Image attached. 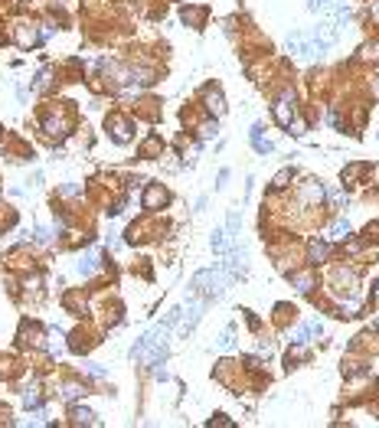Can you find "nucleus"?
Returning <instances> with one entry per match:
<instances>
[{
  "mask_svg": "<svg viewBox=\"0 0 379 428\" xmlns=\"http://www.w3.org/2000/svg\"><path fill=\"white\" fill-rule=\"evenodd\" d=\"M226 275L223 271H200L196 278H193V288H200V291H206L209 298H216V294H223L226 291Z\"/></svg>",
  "mask_w": 379,
  "mask_h": 428,
  "instance_id": "nucleus-1",
  "label": "nucleus"
},
{
  "mask_svg": "<svg viewBox=\"0 0 379 428\" xmlns=\"http://www.w3.org/2000/svg\"><path fill=\"white\" fill-rule=\"evenodd\" d=\"M291 118H294V92L291 88H285L275 105V121L278 124H291Z\"/></svg>",
  "mask_w": 379,
  "mask_h": 428,
  "instance_id": "nucleus-2",
  "label": "nucleus"
},
{
  "mask_svg": "<svg viewBox=\"0 0 379 428\" xmlns=\"http://www.w3.org/2000/svg\"><path fill=\"white\" fill-rule=\"evenodd\" d=\"M324 196H327V190H324L321 180H304V186H301V203L314 206V203H321Z\"/></svg>",
  "mask_w": 379,
  "mask_h": 428,
  "instance_id": "nucleus-3",
  "label": "nucleus"
},
{
  "mask_svg": "<svg viewBox=\"0 0 379 428\" xmlns=\"http://www.w3.org/2000/svg\"><path fill=\"white\" fill-rule=\"evenodd\" d=\"M321 334H324L321 320H307V324H301L294 334H291V340H294V343H307L311 337H321Z\"/></svg>",
  "mask_w": 379,
  "mask_h": 428,
  "instance_id": "nucleus-4",
  "label": "nucleus"
},
{
  "mask_svg": "<svg viewBox=\"0 0 379 428\" xmlns=\"http://www.w3.org/2000/svg\"><path fill=\"white\" fill-rule=\"evenodd\" d=\"M167 200H170V193H167L164 186H147V193H144V209H161V206H167Z\"/></svg>",
  "mask_w": 379,
  "mask_h": 428,
  "instance_id": "nucleus-5",
  "label": "nucleus"
},
{
  "mask_svg": "<svg viewBox=\"0 0 379 428\" xmlns=\"http://www.w3.org/2000/svg\"><path fill=\"white\" fill-rule=\"evenodd\" d=\"M108 128L114 131V141H118V144H125V141H131V121H128V118L114 114V118H108Z\"/></svg>",
  "mask_w": 379,
  "mask_h": 428,
  "instance_id": "nucleus-6",
  "label": "nucleus"
},
{
  "mask_svg": "<svg viewBox=\"0 0 379 428\" xmlns=\"http://www.w3.org/2000/svg\"><path fill=\"white\" fill-rule=\"evenodd\" d=\"M327 255H330V245H327V242H321V239H314V242L307 245V258H311L314 265L327 262Z\"/></svg>",
  "mask_w": 379,
  "mask_h": 428,
  "instance_id": "nucleus-7",
  "label": "nucleus"
},
{
  "mask_svg": "<svg viewBox=\"0 0 379 428\" xmlns=\"http://www.w3.org/2000/svg\"><path fill=\"white\" fill-rule=\"evenodd\" d=\"M206 108L213 114H223L226 111V102H223V92L219 88H206Z\"/></svg>",
  "mask_w": 379,
  "mask_h": 428,
  "instance_id": "nucleus-8",
  "label": "nucleus"
},
{
  "mask_svg": "<svg viewBox=\"0 0 379 428\" xmlns=\"http://www.w3.org/2000/svg\"><path fill=\"white\" fill-rule=\"evenodd\" d=\"M291 284H294L301 294H307V291H314V275L311 271H294L291 275Z\"/></svg>",
  "mask_w": 379,
  "mask_h": 428,
  "instance_id": "nucleus-9",
  "label": "nucleus"
},
{
  "mask_svg": "<svg viewBox=\"0 0 379 428\" xmlns=\"http://www.w3.org/2000/svg\"><path fill=\"white\" fill-rule=\"evenodd\" d=\"M43 128H46V134H52V138H63V134H66V121L56 118V114L43 118Z\"/></svg>",
  "mask_w": 379,
  "mask_h": 428,
  "instance_id": "nucleus-10",
  "label": "nucleus"
},
{
  "mask_svg": "<svg viewBox=\"0 0 379 428\" xmlns=\"http://www.w3.org/2000/svg\"><path fill=\"white\" fill-rule=\"evenodd\" d=\"M252 144H255L258 154H268V150H271V141H265V134H262V124H255V128H252Z\"/></svg>",
  "mask_w": 379,
  "mask_h": 428,
  "instance_id": "nucleus-11",
  "label": "nucleus"
},
{
  "mask_svg": "<svg viewBox=\"0 0 379 428\" xmlns=\"http://www.w3.org/2000/svg\"><path fill=\"white\" fill-rule=\"evenodd\" d=\"M98 268V255H82L78 258V275H95Z\"/></svg>",
  "mask_w": 379,
  "mask_h": 428,
  "instance_id": "nucleus-12",
  "label": "nucleus"
},
{
  "mask_svg": "<svg viewBox=\"0 0 379 428\" xmlns=\"http://www.w3.org/2000/svg\"><path fill=\"white\" fill-rule=\"evenodd\" d=\"M350 236V222L347 219H333L330 222V239H347Z\"/></svg>",
  "mask_w": 379,
  "mask_h": 428,
  "instance_id": "nucleus-13",
  "label": "nucleus"
},
{
  "mask_svg": "<svg viewBox=\"0 0 379 428\" xmlns=\"http://www.w3.org/2000/svg\"><path fill=\"white\" fill-rule=\"evenodd\" d=\"M196 320H200V304H190L187 310H183V330H190Z\"/></svg>",
  "mask_w": 379,
  "mask_h": 428,
  "instance_id": "nucleus-14",
  "label": "nucleus"
},
{
  "mask_svg": "<svg viewBox=\"0 0 379 428\" xmlns=\"http://www.w3.org/2000/svg\"><path fill=\"white\" fill-rule=\"evenodd\" d=\"M72 422L75 425H95V415L89 408H72Z\"/></svg>",
  "mask_w": 379,
  "mask_h": 428,
  "instance_id": "nucleus-15",
  "label": "nucleus"
},
{
  "mask_svg": "<svg viewBox=\"0 0 379 428\" xmlns=\"http://www.w3.org/2000/svg\"><path fill=\"white\" fill-rule=\"evenodd\" d=\"M291 180H294V170H291V167H285V170H278V173H275V186H278V190H285Z\"/></svg>",
  "mask_w": 379,
  "mask_h": 428,
  "instance_id": "nucleus-16",
  "label": "nucleus"
},
{
  "mask_svg": "<svg viewBox=\"0 0 379 428\" xmlns=\"http://www.w3.org/2000/svg\"><path fill=\"white\" fill-rule=\"evenodd\" d=\"M360 173H363V164H350L347 170H343V183H353V180H360Z\"/></svg>",
  "mask_w": 379,
  "mask_h": 428,
  "instance_id": "nucleus-17",
  "label": "nucleus"
},
{
  "mask_svg": "<svg viewBox=\"0 0 379 428\" xmlns=\"http://www.w3.org/2000/svg\"><path fill=\"white\" fill-rule=\"evenodd\" d=\"M219 346H223V350H232V346H235V330H232V327H229V330H223V337H219Z\"/></svg>",
  "mask_w": 379,
  "mask_h": 428,
  "instance_id": "nucleus-18",
  "label": "nucleus"
},
{
  "mask_svg": "<svg viewBox=\"0 0 379 428\" xmlns=\"http://www.w3.org/2000/svg\"><path fill=\"white\" fill-rule=\"evenodd\" d=\"M213 248H216V252H226V232H223V229H216V232H213Z\"/></svg>",
  "mask_w": 379,
  "mask_h": 428,
  "instance_id": "nucleus-19",
  "label": "nucleus"
},
{
  "mask_svg": "<svg viewBox=\"0 0 379 428\" xmlns=\"http://www.w3.org/2000/svg\"><path fill=\"white\" fill-rule=\"evenodd\" d=\"M203 10H183V23H203Z\"/></svg>",
  "mask_w": 379,
  "mask_h": 428,
  "instance_id": "nucleus-20",
  "label": "nucleus"
},
{
  "mask_svg": "<svg viewBox=\"0 0 379 428\" xmlns=\"http://www.w3.org/2000/svg\"><path fill=\"white\" fill-rule=\"evenodd\" d=\"M23 405H26V408L39 405V392H36V389H30V392H26V396H23Z\"/></svg>",
  "mask_w": 379,
  "mask_h": 428,
  "instance_id": "nucleus-21",
  "label": "nucleus"
},
{
  "mask_svg": "<svg viewBox=\"0 0 379 428\" xmlns=\"http://www.w3.org/2000/svg\"><path fill=\"white\" fill-rule=\"evenodd\" d=\"M363 56H366V59H373V62H379V43H369V46L363 49Z\"/></svg>",
  "mask_w": 379,
  "mask_h": 428,
  "instance_id": "nucleus-22",
  "label": "nucleus"
},
{
  "mask_svg": "<svg viewBox=\"0 0 379 428\" xmlns=\"http://www.w3.org/2000/svg\"><path fill=\"white\" fill-rule=\"evenodd\" d=\"M213 134H216V124H213V121H206V124L200 128V138H213Z\"/></svg>",
  "mask_w": 379,
  "mask_h": 428,
  "instance_id": "nucleus-23",
  "label": "nucleus"
},
{
  "mask_svg": "<svg viewBox=\"0 0 379 428\" xmlns=\"http://www.w3.org/2000/svg\"><path fill=\"white\" fill-rule=\"evenodd\" d=\"M157 147H161V141H157V138H151V141L144 144V154H157Z\"/></svg>",
  "mask_w": 379,
  "mask_h": 428,
  "instance_id": "nucleus-24",
  "label": "nucleus"
},
{
  "mask_svg": "<svg viewBox=\"0 0 379 428\" xmlns=\"http://www.w3.org/2000/svg\"><path fill=\"white\" fill-rule=\"evenodd\" d=\"M288 128H291V134H304V121H294V118H291Z\"/></svg>",
  "mask_w": 379,
  "mask_h": 428,
  "instance_id": "nucleus-25",
  "label": "nucleus"
},
{
  "mask_svg": "<svg viewBox=\"0 0 379 428\" xmlns=\"http://www.w3.org/2000/svg\"><path fill=\"white\" fill-rule=\"evenodd\" d=\"M89 373H92V376H95V379H105V369L98 366V363H89Z\"/></svg>",
  "mask_w": 379,
  "mask_h": 428,
  "instance_id": "nucleus-26",
  "label": "nucleus"
},
{
  "mask_svg": "<svg viewBox=\"0 0 379 428\" xmlns=\"http://www.w3.org/2000/svg\"><path fill=\"white\" fill-rule=\"evenodd\" d=\"M78 392H82L78 386H66V392H63V396L69 399V402H72V399H78Z\"/></svg>",
  "mask_w": 379,
  "mask_h": 428,
  "instance_id": "nucleus-27",
  "label": "nucleus"
},
{
  "mask_svg": "<svg viewBox=\"0 0 379 428\" xmlns=\"http://www.w3.org/2000/svg\"><path fill=\"white\" fill-rule=\"evenodd\" d=\"M327 196H330V200H333V203H337V206H340V203H343V193H340V190H330Z\"/></svg>",
  "mask_w": 379,
  "mask_h": 428,
  "instance_id": "nucleus-28",
  "label": "nucleus"
},
{
  "mask_svg": "<svg viewBox=\"0 0 379 428\" xmlns=\"http://www.w3.org/2000/svg\"><path fill=\"white\" fill-rule=\"evenodd\" d=\"M330 4V0H311V7H314V10H317V7H327Z\"/></svg>",
  "mask_w": 379,
  "mask_h": 428,
  "instance_id": "nucleus-29",
  "label": "nucleus"
},
{
  "mask_svg": "<svg viewBox=\"0 0 379 428\" xmlns=\"http://www.w3.org/2000/svg\"><path fill=\"white\" fill-rule=\"evenodd\" d=\"M373 95L379 98V75H376V85H373Z\"/></svg>",
  "mask_w": 379,
  "mask_h": 428,
  "instance_id": "nucleus-30",
  "label": "nucleus"
},
{
  "mask_svg": "<svg viewBox=\"0 0 379 428\" xmlns=\"http://www.w3.org/2000/svg\"><path fill=\"white\" fill-rule=\"evenodd\" d=\"M376 298H379V291H376Z\"/></svg>",
  "mask_w": 379,
  "mask_h": 428,
  "instance_id": "nucleus-31",
  "label": "nucleus"
}]
</instances>
